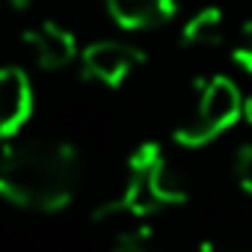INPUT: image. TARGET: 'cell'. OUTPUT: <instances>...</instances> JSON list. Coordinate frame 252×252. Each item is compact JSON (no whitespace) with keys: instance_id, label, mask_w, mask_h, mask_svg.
<instances>
[{"instance_id":"ba28073f","label":"cell","mask_w":252,"mask_h":252,"mask_svg":"<svg viewBox=\"0 0 252 252\" xmlns=\"http://www.w3.org/2000/svg\"><path fill=\"white\" fill-rule=\"evenodd\" d=\"M228 57H231V63L240 71L252 74V21H243L231 33V39H228Z\"/></svg>"},{"instance_id":"7a4b0ae2","label":"cell","mask_w":252,"mask_h":252,"mask_svg":"<svg viewBox=\"0 0 252 252\" xmlns=\"http://www.w3.org/2000/svg\"><path fill=\"white\" fill-rule=\"evenodd\" d=\"M243 119V95L237 83L225 74H214L196 83L193 101L181 122L175 125L172 140L181 149H202L225 134L234 122Z\"/></svg>"},{"instance_id":"8fae6325","label":"cell","mask_w":252,"mask_h":252,"mask_svg":"<svg viewBox=\"0 0 252 252\" xmlns=\"http://www.w3.org/2000/svg\"><path fill=\"white\" fill-rule=\"evenodd\" d=\"M199 252H252V243L237 240V237H208L202 240Z\"/></svg>"},{"instance_id":"277c9868","label":"cell","mask_w":252,"mask_h":252,"mask_svg":"<svg viewBox=\"0 0 252 252\" xmlns=\"http://www.w3.org/2000/svg\"><path fill=\"white\" fill-rule=\"evenodd\" d=\"M36 110L33 80L18 65H0V143H12Z\"/></svg>"},{"instance_id":"7c38bea8","label":"cell","mask_w":252,"mask_h":252,"mask_svg":"<svg viewBox=\"0 0 252 252\" xmlns=\"http://www.w3.org/2000/svg\"><path fill=\"white\" fill-rule=\"evenodd\" d=\"M30 6V0H0V18H9V15H18Z\"/></svg>"},{"instance_id":"5b68a950","label":"cell","mask_w":252,"mask_h":252,"mask_svg":"<svg viewBox=\"0 0 252 252\" xmlns=\"http://www.w3.org/2000/svg\"><path fill=\"white\" fill-rule=\"evenodd\" d=\"M24 48L42 71H60L80 57L77 36L60 21H39L24 30Z\"/></svg>"},{"instance_id":"30bf717a","label":"cell","mask_w":252,"mask_h":252,"mask_svg":"<svg viewBox=\"0 0 252 252\" xmlns=\"http://www.w3.org/2000/svg\"><path fill=\"white\" fill-rule=\"evenodd\" d=\"M231 175H234V184L246 196H252V143L237 146V152L231 158Z\"/></svg>"},{"instance_id":"4fadbf2b","label":"cell","mask_w":252,"mask_h":252,"mask_svg":"<svg viewBox=\"0 0 252 252\" xmlns=\"http://www.w3.org/2000/svg\"><path fill=\"white\" fill-rule=\"evenodd\" d=\"M240 122H246L249 128H252V95L243 98V119H240Z\"/></svg>"},{"instance_id":"6da1fadb","label":"cell","mask_w":252,"mask_h":252,"mask_svg":"<svg viewBox=\"0 0 252 252\" xmlns=\"http://www.w3.org/2000/svg\"><path fill=\"white\" fill-rule=\"evenodd\" d=\"M80 184V152L65 140L6 143L0 152V199L36 214L71 205Z\"/></svg>"},{"instance_id":"9c48e42d","label":"cell","mask_w":252,"mask_h":252,"mask_svg":"<svg viewBox=\"0 0 252 252\" xmlns=\"http://www.w3.org/2000/svg\"><path fill=\"white\" fill-rule=\"evenodd\" d=\"M110 252H163L155 237H152V228L143 225V228H134L128 234H119L110 240Z\"/></svg>"},{"instance_id":"3957f363","label":"cell","mask_w":252,"mask_h":252,"mask_svg":"<svg viewBox=\"0 0 252 252\" xmlns=\"http://www.w3.org/2000/svg\"><path fill=\"white\" fill-rule=\"evenodd\" d=\"M143 63H146L143 48H137L131 42H116V39H101L80 51L83 77L104 89H122L140 71Z\"/></svg>"},{"instance_id":"8992f818","label":"cell","mask_w":252,"mask_h":252,"mask_svg":"<svg viewBox=\"0 0 252 252\" xmlns=\"http://www.w3.org/2000/svg\"><path fill=\"white\" fill-rule=\"evenodd\" d=\"M110 18L125 30H155L178 15V0H104Z\"/></svg>"},{"instance_id":"52a82bcc","label":"cell","mask_w":252,"mask_h":252,"mask_svg":"<svg viewBox=\"0 0 252 252\" xmlns=\"http://www.w3.org/2000/svg\"><path fill=\"white\" fill-rule=\"evenodd\" d=\"M225 39H231L228 36V15L217 3L196 9L181 24V42L187 48H220Z\"/></svg>"}]
</instances>
